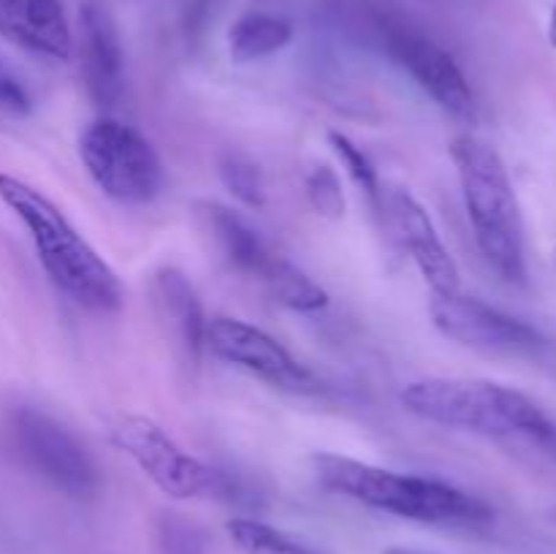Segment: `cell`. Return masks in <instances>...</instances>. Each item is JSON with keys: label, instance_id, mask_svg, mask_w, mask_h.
I'll use <instances>...</instances> for the list:
<instances>
[{"label": "cell", "instance_id": "obj_1", "mask_svg": "<svg viewBox=\"0 0 556 554\" xmlns=\"http://www.w3.org/2000/svg\"><path fill=\"white\" fill-rule=\"evenodd\" d=\"M0 201L27 228L38 261L58 291L92 313L123 307L125 291L117 272L49 196L14 174H0Z\"/></svg>", "mask_w": 556, "mask_h": 554}, {"label": "cell", "instance_id": "obj_2", "mask_svg": "<svg viewBox=\"0 0 556 554\" xmlns=\"http://www.w3.org/2000/svg\"><path fill=\"white\" fill-rule=\"evenodd\" d=\"M313 467L326 489L400 519L440 527H472L494 516L481 498L440 478L396 473L342 454H315Z\"/></svg>", "mask_w": 556, "mask_h": 554}, {"label": "cell", "instance_id": "obj_3", "mask_svg": "<svg viewBox=\"0 0 556 554\" xmlns=\"http://www.w3.org/2000/svg\"><path fill=\"white\" fill-rule=\"evenodd\" d=\"M402 405L418 418L489 438L525 440L556 456V424L538 402L492 380L424 378L402 389Z\"/></svg>", "mask_w": 556, "mask_h": 554}, {"label": "cell", "instance_id": "obj_4", "mask_svg": "<svg viewBox=\"0 0 556 554\" xmlns=\"http://www.w3.org/2000/svg\"><path fill=\"white\" fill-rule=\"evenodd\" d=\"M462 199L483 261L505 282H527V239L521 206L503 155L489 141L462 134L451 141Z\"/></svg>", "mask_w": 556, "mask_h": 554}, {"label": "cell", "instance_id": "obj_5", "mask_svg": "<svg viewBox=\"0 0 556 554\" xmlns=\"http://www.w3.org/2000/svg\"><path fill=\"white\" fill-rule=\"evenodd\" d=\"M201 231L212 239L220 259L244 277L258 280L275 302L293 313H318L329 304V293L296 264L277 253L258 228L250 226L239 212L217 201L195 204Z\"/></svg>", "mask_w": 556, "mask_h": 554}, {"label": "cell", "instance_id": "obj_6", "mask_svg": "<svg viewBox=\"0 0 556 554\" xmlns=\"http://www.w3.org/2000/svg\"><path fill=\"white\" fill-rule=\"evenodd\" d=\"M79 158L98 190L119 204H150L161 193L163 163L155 147L123 119H92L79 136Z\"/></svg>", "mask_w": 556, "mask_h": 554}, {"label": "cell", "instance_id": "obj_7", "mask_svg": "<svg viewBox=\"0 0 556 554\" xmlns=\"http://www.w3.org/2000/svg\"><path fill=\"white\" fill-rule=\"evenodd\" d=\"M429 313H432L434 329L451 342L489 353V356L519 358V362L543 364V367L556 364V345L541 329L492 307L483 299L465 297L462 291L451 297H434Z\"/></svg>", "mask_w": 556, "mask_h": 554}, {"label": "cell", "instance_id": "obj_8", "mask_svg": "<svg viewBox=\"0 0 556 554\" xmlns=\"http://www.w3.org/2000/svg\"><path fill=\"white\" fill-rule=\"evenodd\" d=\"M112 443L136 462L141 473L174 500L228 498L233 481L185 451L166 429L147 416H123L112 427Z\"/></svg>", "mask_w": 556, "mask_h": 554}, {"label": "cell", "instance_id": "obj_9", "mask_svg": "<svg viewBox=\"0 0 556 554\" xmlns=\"http://www.w3.org/2000/svg\"><path fill=\"white\" fill-rule=\"evenodd\" d=\"M11 432L22 459L58 492L74 500L96 498L101 470L90 451L58 418L38 407L22 405L11 413Z\"/></svg>", "mask_w": 556, "mask_h": 554}, {"label": "cell", "instance_id": "obj_10", "mask_svg": "<svg viewBox=\"0 0 556 554\" xmlns=\"http://www.w3.org/2000/svg\"><path fill=\"white\" fill-rule=\"evenodd\" d=\"M206 348L223 362L233 364L288 394H320L324 391V383L299 358H293V353L282 342L242 318H231V315L210 318Z\"/></svg>", "mask_w": 556, "mask_h": 554}, {"label": "cell", "instance_id": "obj_11", "mask_svg": "<svg viewBox=\"0 0 556 554\" xmlns=\"http://www.w3.org/2000/svg\"><path fill=\"white\" fill-rule=\"evenodd\" d=\"M380 43L391 63L400 65L443 112L456 119H476V96L465 71L443 47L396 22L380 25Z\"/></svg>", "mask_w": 556, "mask_h": 554}, {"label": "cell", "instance_id": "obj_12", "mask_svg": "<svg viewBox=\"0 0 556 554\" xmlns=\"http://www.w3.org/2000/svg\"><path fill=\"white\" fill-rule=\"evenodd\" d=\"M380 215H386L391 231L400 239L402 248L410 253L416 261L418 272L432 288L434 297H451L459 293V266H456L454 255L445 248L443 237H440L438 226L424 210L421 201L400 185H383V196H380Z\"/></svg>", "mask_w": 556, "mask_h": 554}, {"label": "cell", "instance_id": "obj_13", "mask_svg": "<svg viewBox=\"0 0 556 554\" xmlns=\"http://www.w3.org/2000/svg\"><path fill=\"white\" fill-rule=\"evenodd\" d=\"M79 58L87 96L112 112L125 92V52L109 0H79Z\"/></svg>", "mask_w": 556, "mask_h": 554}, {"label": "cell", "instance_id": "obj_14", "mask_svg": "<svg viewBox=\"0 0 556 554\" xmlns=\"http://www.w3.org/2000/svg\"><path fill=\"white\" fill-rule=\"evenodd\" d=\"M152 304L168 340L190 362L201 356L206 348V318L204 304L195 293L193 282L177 266H161L152 275Z\"/></svg>", "mask_w": 556, "mask_h": 554}, {"label": "cell", "instance_id": "obj_15", "mask_svg": "<svg viewBox=\"0 0 556 554\" xmlns=\"http://www.w3.org/2000/svg\"><path fill=\"white\" fill-rule=\"evenodd\" d=\"M0 33L43 58L71 60L74 54V30L60 0H0Z\"/></svg>", "mask_w": 556, "mask_h": 554}, {"label": "cell", "instance_id": "obj_16", "mask_svg": "<svg viewBox=\"0 0 556 554\" xmlns=\"http://www.w3.org/2000/svg\"><path fill=\"white\" fill-rule=\"evenodd\" d=\"M293 41V25L280 14L248 11L228 27V54L233 63H255L282 52Z\"/></svg>", "mask_w": 556, "mask_h": 554}, {"label": "cell", "instance_id": "obj_17", "mask_svg": "<svg viewBox=\"0 0 556 554\" xmlns=\"http://www.w3.org/2000/svg\"><path fill=\"white\" fill-rule=\"evenodd\" d=\"M226 532L233 546L244 554H324L315 543L304 541L302 536H293V532L266 525L261 519H250V516L228 519Z\"/></svg>", "mask_w": 556, "mask_h": 554}, {"label": "cell", "instance_id": "obj_18", "mask_svg": "<svg viewBox=\"0 0 556 554\" xmlns=\"http://www.w3.org/2000/svg\"><path fill=\"white\" fill-rule=\"evenodd\" d=\"M220 182L233 199L248 210H261L266 204V179L258 163L239 150H226L217 161Z\"/></svg>", "mask_w": 556, "mask_h": 554}, {"label": "cell", "instance_id": "obj_19", "mask_svg": "<svg viewBox=\"0 0 556 554\" xmlns=\"http://www.w3.org/2000/svg\"><path fill=\"white\" fill-rule=\"evenodd\" d=\"M329 144L337 152V158L342 161L345 172L351 174V179L356 182V188L372 201L375 210H380V196H383V182L378 177V168L369 161L367 152L351 139V136L340 134V130H329Z\"/></svg>", "mask_w": 556, "mask_h": 554}, {"label": "cell", "instance_id": "obj_20", "mask_svg": "<svg viewBox=\"0 0 556 554\" xmlns=\"http://www.w3.org/2000/svg\"><path fill=\"white\" fill-rule=\"evenodd\" d=\"M304 193H307L309 206L320 217L340 221L345 215V190H342L340 174L326 163H315L304 177Z\"/></svg>", "mask_w": 556, "mask_h": 554}, {"label": "cell", "instance_id": "obj_21", "mask_svg": "<svg viewBox=\"0 0 556 554\" xmlns=\"http://www.w3.org/2000/svg\"><path fill=\"white\" fill-rule=\"evenodd\" d=\"M548 41H552V47H556V3L552 11V22H548Z\"/></svg>", "mask_w": 556, "mask_h": 554}, {"label": "cell", "instance_id": "obj_22", "mask_svg": "<svg viewBox=\"0 0 556 554\" xmlns=\"http://www.w3.org/2000/svg\"><path fill=\"white\" fill-rule=\"evenodd\" d=\"M386 554H432V552H421V549H402V546H396V549H389V552Z\"/></svg>", "mask_w": 556, "mask_h": 554}, {"label": "cell", "instance_id": "obj_23", "mask_svg": "<svg viewBox=\"0 0 556 554\" xmlns=\"http://www.w3.org/2000/svg\"><path fill=\"white\" fill-rule=\"evenodd\" d=\"M554 261H556V250H554Z\"/></svg>", "mask_w": 556, "mask_h": 554}]
</instances>
